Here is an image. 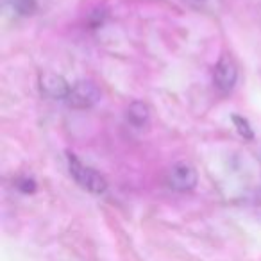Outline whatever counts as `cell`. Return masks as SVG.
I'll return each mask as SVG.
<instances>
[{
    "label": "cell",
    "instance_id": "1",
    "mask_svg": "<svg viewBox=\"0 0 261 261\" xmlns=\"http://www.w3.org/2000/svg\"><path fill=\"white\" fill-rule=\"evenodd\" d=\"M68 168L72 177L75 179V182L79 186H83L84 190H88L90 193H95V195H100L108 190V182L102 177L98 172H95L93 168L83 165L79 160H77L75 154L68 152Z\"/></svg>",
    "mask_w": 261,
    "mask_h": 261
},
{
    "label": "cell",
    "instance_id": "2",
    "mask_svg": "<svg viewBox=\"0 0 261 261\" xmlns=\"http://www.w3.org/2000/svg\"><path fill=\"white\" fill-rule=\"evenodd\" d=\"M100 100V90L91 81H79L72 86L66 104L73 109H88L93 108Z\"/></svg>",
    "mask_w": 261,
    "mask_h": 261
},
{
    "label": "cell",
    "instance_id": "3",
    "mask_svg": "<svg viewBox=\"0 0 261 261\" xmlns=\"http://www.w3.org/2000/svg\"><path fill=\"white\" fill-rule=\"evenodd\" d=\"M236 81H238V66L232 61L231 56L224 54L218 63L215 65L213 72V83L220 93H229L234 88Z\"/></svg>",
    "mask_w": 261,
    "mask_h": 261
},
{
    "label": "cell",
    "instance_id": "4",
    "mask_svg": "<svg viewBox=\"0 0 261 261\" xmlns=\"http://www.w3.org/2000/svg\"><path fill=\"white\" fill-rule=\"evenodd\" d=\"M167 185L175 192H190L197 185V170L190 163H175L168 170Z\"/></svg>",
    "mask_w": 261,
    "mask_h": 261
},
{
    "label": "cell",
    "instance_id": "5",
    "mask_svg": "<svg viewBox=\"0 0 261 261\" xmlns=\"http://www.w3.org/2000/svg\"><path fill=\"white\" fill-rule=\"evenodd\" d=\"M40 90L48 98H58V100L65 98L66 100L72 86L58 73H43L40 77Z\"/></svg>",
    "mask_w": 261,
    "mask_h": 261
},
{
    "label": "cell",
    "instance_id": "6",
    "mask_svg": "<svg viewBox=\"0 0 261 261\" xmlns=\"http://www.w3.org/2000/svg\"><path fill=\"white\" fill-rule=\"evenodd\" d=\"M127 120L135 127H143L149 120V108L142 102H135L127 109Z\"/></svg>",
    "mask_w": 261,
    "mask_h": 261
},
{
    "label": "cell",
    "instance_id": "7",
    "mask_svg": "<svg viewBox=\"0 0 261 261\" xmlns=\"http://www.w3.org/2000/svg\"><path fill=\"white\" fill-rule=\"evenodd\" d=\"M6 4H11L13 11L18 15H33L36 9V0H6Z\"/></svg>",
    "mask_w": 261,
    "mask_h": 261
},
{
    "label": "cell",
    "instance_id": "8",
    "mask_svg": "<svg viewBox=\"0 0 261 261\" xmlns=\"http://www.w3.org/2000/svg\"><path fill=\"white\" fill-rule=\"evenodd\" d=\"M232 123H234L236 130H238V135L242 136L243 140H252L254 138V130H252V127H250V123L247 122V118L234 115V116H232Z\"/></svg>",
    "mask_w": 261,
    "mask_h": 261
}]
</instances>
